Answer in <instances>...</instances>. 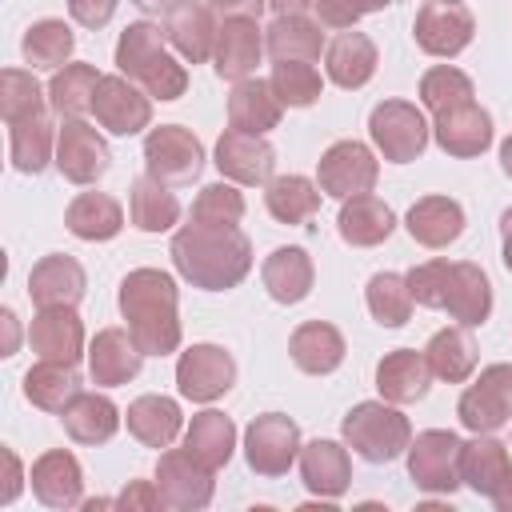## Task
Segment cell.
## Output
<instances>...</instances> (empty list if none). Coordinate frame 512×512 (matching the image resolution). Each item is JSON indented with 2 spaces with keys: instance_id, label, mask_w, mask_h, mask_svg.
Returning <instances> with one entry per match:
<instances>
[{
  "instance_id": "obj_25",
  "label": "cell",
  "mask_w": 512,
  "mask_h": 512,
  "mask_svg": "<svg viewBox=\"0 0 512 512\" xmlns=\"http://www.w3.org/2000/svg\"><path fill=\"white\" fill-rule=\"evenodd\" d=\"M432 384V368L428 356L416 348H396L376 364V388L388 404H416L428 396Z\"/></svg>"
},
{
  "instance_id": "obj_2",
  "label": "cell",
  "mask_w": 512,
  "mask_h": 512,
  "mask_svg": "<svg viewBox=\"0 0 512 512\" xmlns=\"http://www.w3.org/2000/svg\"><path fill=\"white\" fill-rule=\"evenodd\" d=\"M120 316L144 356H168L180 348L176 280L160 268H132L120 280Z\"/></svg>"
},
{
  "instance_id": "obj_21",
  "label": "cell",
  "mask_w": 512,
  "mask_h": 512,
  "mask_svg": "<svg viewBox=\"0 0 512 512\" xmlns=\"http://www.w3.org/2000/svg\"><path fill=\"white\" fill-rule=\"evenodd\" d=\"M28 344L40 360H60V364H76L84 356V324L76 316V308H40L32 316L28 328Z\"/></svg>"
},
{
  "instance_id": "obj_48",
  "label": "cell",
  "mask_w": 512,
  "mask_h": 512,
  "mask_svg": "<svg viewBox=\"0 0 512 512\" xmlns=\"http://www.w3.org/2000/svg\"><path fill=\"white\" fill-rule=\"evenodd\" d=\"M472 96H476L472 80H468L460 68H452V64H436V68H428V72L420 76V100H424L428 112H444V108L464 104V100H472Z\"/></svg>"
},
{
  "instance_id": "obj_53",
  "label": "cell",
  "mask_w": 512,
  "mask_h": 512,
  "mask_svg": "<svg viewBox=\"0 0 512 512\" xmlns=\"http://www.w3.org/2000/svg\"><path fill=\"white\" fill-rule=\"evenodd\" d=\"M312 12H316V24L324 28H352L360 16L348 0H312Z\"/></svg>"
},
{
  "instance_id": "obj_46",
  "label": "cell",
  "mask_w": 512,
  "mask_h": 512,
  "mask_svg": "<svg viewBox=\"0 0 512 512\" xmlns=\"http://www.w3.org/2000/svg\"><path fill=\"white\" fill-rule=\"evenodd\" d=\"M412 288H408V276L400 272H376L368 280V312L376 316V324L384 328H400L408 324L412 316Z\"/></svg>"
},
{
  "instance_id": "obj_51",
  "label": "cell",
  "mask_w": 512,
  "mask_h": 512,
  "mask_svg": "<svg viewBox=\"0 0 512 512\" xmlns=\"http://www.w3.org/2000/svg\"><path fill=\"white\" fill-rule=\"evenodd\" d=\"M116 508H144V512H152V508H164V500H160V488H156V480H132L120 496H116Z\"/></svg>"
},
{
  "instance_id": "obj_7",
  "label": "cell",
  "mask_w": 512,
  "mask_h": 512,
  "mask_svg": "<svg viewBox=\"0 0 512 512\" xmlns=\"http://www.w3.org/2000/svg\"><path fill=\"white\" fill-rule=\"evenodd\" d=\"M144 168L160 184H192L204 172V144L180 124H160L144 136Z\"/></svg>"
},
{
  "instance_id": "obj_10",
  "label": "cell",
  "mask_w": 512,
  "mask_h": 512,
  "mask_svg": "<svg viewBox=\"0 0 512 512\" xmlns=\"http://www.w3.org/2000/svg\"><path fill=\"white\" fill-rule=\"evenodd\" d=\"M216 468H208L200 456H192L188 448H172L160 456L156 464V488H160V500L164 508H176V512H196V508H208L212 500V480Z\"/></svg>"
},
{
  "instance_id": "obj_27",
  "label": "cell",
  "mask_w": 512,
  "mask_h": 512,
  "mask_svg": "<svg viewBox=\"0 0 512 512\" xmlns=\"http://www.w3.org/2000/svg\"><path fill=\"white\" fill-rule=\"evenodd\" d=\"M336 228H340V240L344 244H352V248H376V244H384L392 236L396 216H392V208L380 196L364 192V196H348L340 204Z\"/></svg>"
},
{
  "instance_id": "obj_6",
  "label": "cell",
  "mask_w": 512,
  "mask_h": 512,
  "mask_svg": "<svg viewBox=\"0 0 512 512\" xmlns=\"http://www.w3.org/2000/svg\"><path fill=\"white\" fill-rule=\"evenodd\" d=\"M368 132H372V144L384 152V160L392 164H408L416 160L424 148H428V120L416 104L408 100H384L372 108L368 116Z\"/></svg>"
},
{
  "instance_id": "obj_12",
  "label": "cell",
  "mask_w": 512,
  "mask_h": 512,
  "mask_svg": "<svg viewBox=\"0 0 512 512\" xmlns=\"http://www.w3.org/2000/svg\"><path fill=\"white\" fill-rule=\"evenodd\" d=\"M236 384V360L220 344H192L176 360V388L196 404L220 400Z\"/></svg>"
},
{
  "instance_id": "obj_24",
  "label": "cell",
  "mask_w": 512,
  "mask_h": 512,
  "mask_svg": "<svg viewBox=\"0 0 512 512\" xmlns=\"http://www.w3.org/2000/svg\"><path fill=\"white\" fill-rule=\"evenodd\" d=\"M140 360H144V352L136 348L132 332H124V328H100L96 340L88 344V372L100 388L128 384L140 372Z\"/></svg>"
},
{
  "instance_id": "obj_45",
  "label": "cell",
  "mask_w": 512,
  "mask_h": 512,
  "mask_svg": "<svg viewBox=\"0 0 512 512\" xmlns=\"http://www.w3.org/2000/svg\"><path fill=\"white\" fill-rule=\"evenodd\" d=\"M72 48H76L72 28L64 20H52V16L48 20H36L24 32V44H20V52H24V60L32 68H60V64H68Z\"/></svg>"
},
{
  "instance_id": "obj_3",
  "label": "cell",
  "mask_w": 512,
  "mask_h": 512,
  "mask_svg": "<svg viewBox=\"0 0 512 512\" xmlns=\"http://www.w3.org/2000/svg\"><path fill=\"white\" fill-rule=\"evenodd\" d=\"M412 300L424 308H444L456 324L476 328L492 312V284L480 264L468 260H428L408 272Z\"/></svg>"
},
{
  "instance_id": "obj_22",
  "label": "cell",
  "mask_w": 512,
  "mask_h": 512,
  "mask_svg": "<svg viewBox=\"0 0 512 512\" xmlns=\"http://www.w3.org/2000/svg\"><path fill=\"white\" fill-rule=\"evenodd\" d=\"M28 480H32L36 500L48 504V508H76V504H84V472H80V460L72 452H64V448H52V452L36 456Z\"/></svg>"
},
{
  "instance_id": "obj_62",
  "label": "cell",
  "mask_w": 512,
  "mask_h": 512,
  "mask_svg": "<svg viewBox=\"0 0 512 512\" xmlns=\"http://www.w3.org/2000/svg\"><path fill=\"white\" fill-rule=\"evenodd\" d=\"M500 168H504V172L512 176V136H508V140L500 144Z\"/></svg>"
},
{
  "instance_id": "obj_26",
  "label": "cell",
  "mask_w": 512,
  "mask_h": 512,
  "mask_svg": "<svg viewBox=\"0 0 512 512\" xmlns=\"http://www.w3.org/2000/svg\"><path fill=\"white\" fill-rule=\"evenodd\" d=\"M300 476H304V488L312 496H324V500H336L348 492V480H352V464H348V448L336 444V440H312L300 448Z\"/></svg>"
},
{
  "instance_id": "obj_8",
  "label": "cell",
  "mask_w": 512,
  "mask_h": 512,
  "mask_svg": "<svg viewBox=\"0 0 512 512\" xmlns=\"http://www.w3.org/2000/svg\"><path fill=\"white\" fill-rule=\"evenodd\" d=\"M300 456V428L284 412H264L244 432V460L256 476H284Z\"/></svg>"
},
{
  "instance_id": "obj_32",
  "label": "cell",
  "mask_w": 512,
  "mask_h": 512,
  "mask_svg": "<svg viewBox=\"0 0 512 512\" xmlns=\"http://www.w3.org/2000/svg\"><path fill=\"white\" fill-rule=\"evenodd\" d=\"M60 424H64V432H68L76 444H104V440H112L116 428H120V408H116L108 396H100V392H76V396L64 404Z\"/></svg>"
},
{
  "instance_id": "obj_28",
  "label": "cell",
  "mask_w": 512,
  "mask_h": 512,
  "mask_svg": "<svg viewBox=\"0 0 512 512\" xmlns=\"http://www.w3.org/2000/svg\"><path fill=\"white\" fill-rule=\"evenodd\" d=\"M280 112H284V104H280V96L272 92L268 80L248 76V80H236L232 92H228V124L240 128V132L264 136L280 124Z\"/></svg>"
},
{
  "instance_id": "obj_55",
  "label": "cell",
  "mask_w": 512,
  "mask_h": 512,
  "mask_svg": "<svg viewBox=\"0 0 512 512\" xmlns=\"http://www.w3.org/2000/svg\"><path fill=\"white\" fill-rule=\"evenodd\" d=\"M0 456H4V464H8V480H4L0 504H12V500L20 496V480H24V472H20V460H16V452H12V448H4Z\"/></svg>"
},
{
  "instance_id": "obj_37",
  "label": "cell",
  "mask_w": 512,
  "mask_h": 512,
  "mask_svg": "<svg viewBox=\"0 0 512 512\" xmlns=\"http://www.w3.org/2000/svg\"><path fill=\"white\" fill-rule=\"evenodd\" d=\"M264 48L272 60H316L324 52V32L316 20L308 16H276L268 28H264Z\"/></svg>"
},
{
  "instance_id": "obj_63",
  "label": "cell",
  "mask_w": 512,
  "mask_h": 512,
  "mask_svg": "<svg viewBox=\"0 0 512 512\" xmlns=\"http://www.w3.org/2000/svg\"><path fill=\"white\" fill-rule=\"evenodd\" d=\"M456 4H460V0H456Z\"/></svg>"
},
{
  "instance_id": "obj_19",
  "label": "cell",
  "mask_w": 512,
  "mask_h": 512,
  "mask_svg": "<svg viewBox=\"0 0 512 512\" xmlns=\"http://www.w3.org/2000/svg\"><path fill=\"white\" fill-rule=\"evenodd\" d=\"M216 32H220V24L212 20V8L200 4V0H176V4L168 8V16H164V36H168V44H172L188 64L212 60Z\"/></svg>"
},
{
  "instance_id": "obj_43",
  "label": "cell",
  "mask_w": 512,
  "mask_h": 512,
  "mask_svg": "<svg viewBox=\"0 0 512 512\" xmlns=\"http://www.w3.org/2000/svg\"><path fill=\"white\" fill-rule=\"evenodd\" d=\"M128 216H132V224L140 232H168L180 220V200L156 176H140V180H132Z\"/></svg>"
},
{
  "instance_id": "obj_47",
  "label": "cell",
  "mask_w": 512,
  "mask_h": 512,
  "mask_svg": "<svg viewBox=\"0 0 512 512\" xmlns=\"http://www.w3.org/2000/svg\"><path fill=\"white\" fill-rule=\"evenodd\" d=\"M268 84L280 96V104H288V108H308L324 92V80L308 60H276Z\"/></svg>"
},
{
  "instance_id": "obj_50",
  "label": "cell",
  "mask_w": 512,
  "mask_h": 512,
  "mask_svg": "<svg viewBox=\"0 0 512 512\" xmlns=\"http://www.w3.org/2000/svg\"><path fill=\"white\" fill-rule=\"evenodd\" d=\"M244 216V196L232 184H204L200 196L192 200V216L196 224H220V228H236Z\"/></svg>"
},
{
  "instance_id": "obj_40",
  "label": "cell",
  "mask_w": 512,
  "mask_h": 512,
  "mask_svg": "<svg viewBox=\"0 0 512 512\" xmlns=\"http://www.w3.org/2000/svg\"><path fill=\"white\" fill-rule=\"evenodd\" d=\"M96 84H100V72L92 64H64V68H56V76L48 80L52 112L60 120H80L84 112H92Z\"/></svg>"
},
{
  "instance_id": "obj_16",
  "label": "cell",
  "mask_w": 512,
  "mask_h": 512,
  "mask_svg": "<svg viewBox=\"0 0 512 512\" xmlns=\"http://www.w3.org/2000/svg\"><path fill=\"white\" fill-rule=\"evenodd\" d=\"M108 144L104 136L84 124V120H64V128L56 132V168L64 180L72 184H96L108 172Z\"/></svg>"
},
{
  "instance_id": "obj_39",
  "label": "cell",
  "mask_w": 512,
  "mask_h": 512,
  "mask_svg": "<svg viewBox=\"0 0 512 512\" xmlns=\"http://www.w3.org/2000/svg\"><path fill=\"white\" fill-rule=\"evenodd\" d=\"M64 224L72 236L80 240H112L120 228H124V208L108 196V192H80L68 212H64Z\"/></svg>"
},
{
  "instance_id": "obj_33",
  "label": "cell",
  "mask_w": 512,
  "mask_h": 512,
  "mask_svg": "<svg viewBox=\"0 0 512 512\" xmlns=\"http://www.w3.org/2000/svg\"><path fill=\"white\" fill-rule=\"evenodd\" d=\"M324 68H328V80L340 84V88H364L372 76H376V44L348 28L340 32L328 48H324Z\"/></svg>"
},
{
  "instance_id": "obj_11",
  "label": "cell",
  "mask_w": 512,
  "mask_h": 512,
  "mask_svg": "<svg viewBox=\"0 0 512 512\" xmlns=\"http://www.w3.org/2000/svg\"><path fill=\"white\" fill-rule=\"evenodd\" d=\"M408 476L424 492H456L460 488V436L444 428H428L408 444Z\"/></svg>"
},
{
  "instance_id": "obj_61",
  "label": "cell",
  "mask_w": 512,
  "mask_h": 512,
  "mask_svg": "<svg viewBox=\"0 0 512 512\" xmlns=\"http://www.w3.org/2000/svg\"><path fill=\"white\" fill-rule=\"evenodd\" d=\"M132 4H136L140 12H168L176 0H132Z\"/></svg>"
},
{
  "instance_id": "obj_35",
  "label": "cell",
  "mask_w": 512,
  "mask_h": 512,
  "mask_svg": "<svg viewBox=\"0 0 512 512\" xmlns=\"http://www.w3.org/2000/svg\"><path fill=\"white\" fill-rule=\"evenodd\" d=\"M260 276H264V288H268V296L276 304H300L312 292V280H316L312 256L304 248H276L264 260Z\"/></svg>"
},
{
  "instance_id": "obj_52",
  "label": "cell",
  "mask_w": 512,
  "mask_h": 512,
  "mask_svg": "<svg viewBox=\"0 0 512 512\" xmlns=\"http://www.w3.org/2000/svg\"><path fill=\"white\" fill-rule=\"evenodd\" d=\"M116 4H120V0H68V12H72V20L84 24V28H104V24L112 20Z\"/></svg>"
},
{
  "instance_id": "obj_17",
  "label": "cell",
  "mask_w": 512,
  "mask_h": 512,
  "mask_svg": "<svg viewBox=\"0 0 512 512\" xmlns=\"http://www.w3.org/2000/svg\"><path fill=\"white\" fill-rule=\"evenodd\" d=\"M432 136L448 156L468 160L492 144V116L476 100H464V104H452L444 112H432Z\"/></svg>"
},
{
  "instance_id": "obj_5",
  "label": "cell",
  "mask_w": 512,
  "mask_h": 512,
  "mask_svg": "<svg viewBox=\"0 0 512 512\" xmlns=\"http://www.w3.org/2000/svg\"><path fill=\"white\" fill-rule=\"evenodd\" d=\"M340 432H344V444H348L360 460H368V464H388V460L404 456L408 444H412V424H408V416L396 412V408L384 404V400H364V404H356V408L344 416Z\"/></svg>"
},
{
  "instance_id": "obj_42",
  "label": "cell",
  "mask_w": 512,
  "mask_h": 512,
  "mask_svg": "<svg viewBox=\"0 0 512 512\" xmlns=\"http://www.w3.org/2000/svg\"><path fill=\"white\" fill-rule=\"evenodd\" d=\"M80 392V376L76 364H60V360H40L24 372V396L28 404L44 408V412H64V404Z\"/></svg>"
},
{
  "instance_id": "obj_60",
  "label": "cell",
  "mask_w": 512,
  "mask_h": 512,
  "mask_svg": "<svg viewBox=\"0 0 512 512\" xmlns=\"http://www.w3.org/2000/svg\"><path fill=\"white\" fill-rule=\"evenodd\" d=\"M348 4H352V8L364 16V12H380V8H388L392 0H348Z\"/></svg>"
},
{
  "instance_id": "obj_49",
  "label": "cell",
  "mask_w": 512,
  "mask_h": 512,
  "mask_svg": "<svg viewBox=\"0 0 512 512\" xmlns=\"http://www.w3.org/2000/svg\"><path fill=\"white\" fill-rule=\"evenodd\" d=\"M44 88L36 84L32 72H20V68H4L0 72V112H4V124L20 120V116H32V112H44Z\"/></svg>"
},
{
  "instance_id": "obj_29",
  "label": "cell",
  "mask_w": 512,
  "mask_h": 512,
  "mask_svg": "<svg viewBox=\"0 0 512 512\" xmlns=\"http://www.w3.org/2000/svg\"><path fill=\"white\" fill-rule=\"evenodd\" d=\"M404 228L424 248H448L464 232V208L456 200H448V196H420L408 208Z\"/></svg>"
},
{
  "instance_id": "obj_18",
  "label": "cell",
  "mask_w": 512,
  "mask_h": 512,
  "mask_svg": "<svg viewBox=\"0 0 512 512\" xmlns=\"http://www.w3.org/2000/svg\"><path fill=\"white\" fill-rule=\"evenodd\" d=\"M216 168L232 184H268L272 168H276V152H272V144L264 136L228 128L216 140Z\"/></svg>"
},
{
  "instance_id": "obj_15",
  "label": "cell",
  "mask_w": 512,
  "mask_h": 512,
  "mask_svg": "<svg viewBox=\"0 0 512 512\" xmlns=\"http://www.w3.org/2000/svg\"><path fill=\"white\" fill-rule=\"evenodd\" d=\"M92 112L96 124L108 128L112 136H132L152 124V96L140 92V84L128 76H100Z\"/></svg>"
},
{
  "instance_id": "obj_1",
  "label": "cell",
  "mask_w": 512,
  "mask_h": 512,
  "mask_svg": "<svg viewBox=\"0 0 512 512\" xmlns=\"http://www.w3.org/2000/svg\"><path fill=\"white\" fill-rule=\"evenodd\" d=\"M176 272L204 292H228L252 272V240L240 228L188 220L168 248Z\"/></svg>"
},
{
  "instance_id": "obj_30",
  "label": "cell",
  "mask_w": 512,
  "mask_h": 512,
  "mask_svg": "<svg viewBox=\"0 0 512 512\" xmlns=\"http://www.w3.org/2000/svg\"><path fill=\"white\" fill-rule=\"evenodd\" d=\"M512 460H508V444L492 440V432H476V440L460 444V484H468L476 496H488L504 484Z\"/></svg>"
},
{
  "instance_id": "obj_20",
  "label": "cell",
  "mask_w": 512,
  "mask_h": 512,
  "mask_svg": "<svg viewBox=\"0 0 512 512\" xmlns=\"http://www.w3.org/2000/svg\"><path fill=\"white\" fill-rule=\"evenodd\" d=\"M264 52V36L256 28V20L248 16H228L216 32V48H212V68L220 80H248L260 64Z\"/></svg>"
},
{
  "instance_id": "obj_59",
  "label": "cell",
  "mask_w": 512,
  "mask_h": 512,
  "mask_svg": "<svg viewBox=\"0 0 512 512\" xmlns=\"http://www.w3.org/2000/svg\"><path fill=\"white\" fill-rule=\"evenodd\" d=\"M268 4L276 8V16H296V12L312 8V0H268Z\"/></svg>"
},
{
  "instance_id": "obj_34",
  "label": "cell",
  "mask_w": 512,
  "mask_h": 512,
  "mask_svg": "<svg viewBox=\"0 0 512 512\" xmlns=\"http://www.w3.org/2000/svg\"><path fill=\"white\" fill-rule=\"evenodd\" d=\"M8 156L28 176L44 172L48 160H56V132H52L48 112H32L8 124Z\"/></svg>"
},
{
  "instance_id": "obj_56",
  "label": "cell",
  "mask_w": 512,
  "mask_h": 512,
  "mask_svg": "<svg viewBox=\"0 0 512 512\" xmlns=\"http://www.w3.org/2000/svg\"><path fill=\"white\" fill-rule=\"evenodd\" d=\"M0 324H4V348H0V352L12 356V352H16V312L4 308V312H0Z\"/></svg>"
},
{
  "instance_id": "obj_41",
  "label": "cell",
  "mask_w": 512,
  "mask_h": 512,
  "mask_svg": "<svg viewBox=\"0 0 512 512\" xmlns=\"http://www.w3.org/2000/svg\"><path fill=\"white\" fill-rule=\"evenodd\" d=\"M264 208L280 220V224H304L320 212V184H312L308 176H276L264 184Z\"/></svg>"
},
{
  "instance_id": "obj_58",
  "label": "cell",
  "mask_w": 512,
  "mask_h": 512,
  "mask_svg": "<svg viewBox=\"0 0 512 512\" xmlns=\"http://www.w3.org/2000/svg\"><path fill=\"white\" fill-rule=\"evenodd\" d=\"M492 504L500 508V512H512V468H508V476H504V484L492 492Z\"/></svg>"
},
{
  "instance_id": "obj_36",
  "label": "cell",
  "mask_w": 512,
  "mask_h": 512,
  "mask_svg": "<svg viewBox=\"0 0 512 512\" xmlns=\"http://www.w3.org/2000/svg\"><path fill=\"white\" fill-rule=\"evenodd\" d=\"M124 420H128V432H132L144 448H168V444L176 440L180 424H184L180 404H176L172 396H156V392L132 400Z\"/></svg>"
},
{
  "instance_id": "obj_14",
  "label": "cell",
  "mask_w": 512,
  "mask_h": 512,
  "mask_svg": "<svg viewBox=\"0 0 512 512\" xmlns=\"http://www.w3.org/2000/svg\"><path fill=\"white\" fill-rule=\"evenodd\" d=\"M472 32H476V20L456 0H428L412 24V36L428 56H460L472 44Z\"/></svg>"
},
{
  "instance_id": "obj_44",
  "label": "cell",
  "mask_w": 512,
  "mask_h": 512,
  "mask_svg": "<svg viewBox=\"0 0 512 512\" xmlns=\"http://www.w3.org/2000/svg\"><path fill=\"white\" fill-rule=\"evenodd\" d=\"M184 448L192 456H200L208 468H224L232 460V448H236V424L224 416V412H196L188 432H184Z\"/></svg>"
},
{
  "instance_id": "obj_4",
  "label": "cell",
  "mask_w": 512,
  "mask_h": 512,
  "mask_svg": "<svg viewBox=\"0 0 512 512\" xmlns=\"http://www.w3.org/2000/svg\"><path fill=\"white\" fill-rule=\"evenodd\" d=\"M116 68L120 76L136 80L152 100H176L188 88V72L184 64L172 60V52L164 48V36L156 24L140 20L128 24L116 40Z\"/></svg>"
},
{
  "instance_id": "obj_23",
  "label": "cell",
  "mask_w": 512,
  "mask_h": 512,
  "mask_svg": "<svg viewBox=\"0 0 512 512\" xmlns=\"http://www.w3.org/2000/svg\"><path fill=\"white\" fill-rule=\"evenodd\" d=\"M84 268L68 256V252H52L44 260L32 264L28 272V296L36 308H76V300L84 296Z\"/></svg>"
},
{
  "instance_id": "obj_38",
  "label": "cell",
  "mask_w": 512,
  "mask_h": 512,
  "mask_svg": "<svg viewBox=\"0 0 512 512\" xmlns=\"http://www.w3.org/2000/svg\"><path fill=\"white\" fill-rule=\"evenodd\" d=\"M424 356H428L432 376H440V380H448V384H464V380L476 372V340H472V332H468L464 324L440 328V332L428 340Z\"/></svg>"
},
{
  "instance_id": "obj_9",
  "label": "cell",
  "mask_w": 512,
  "mask_h": 512,
  "mask_svg": "<svg viewBox=\"0 0 512 512\" xmlns=\"http://www.w3.org/2000/svg\"><path fill=\"white\" fill-rule=\"evenodd\" d=\"M376 176H380V164L372 156L368 144L360 140H336L320 164H316V184L324 196H336V200H348V196H364L376 188Z\"/></svg>"
},
{
  "instance_id": "obj_57",
  "label": "cell",
  "mask_w": 512,
  "mask_h": 512,
  "mask_svg": "<svg viewBox=\"0 0 512 512\" xmlns=\"http://www.w3.org/2000/svg\"><path fill=\"white\" fill-rule=\"evenodd\" d=\"M500 236H504V268L512 272V208H504L500 216Z\"/></svg>"
},
{
  "instance_id": "obj_13",
  "label": "cell",
  "mask_w": 512,
  "mask_h": 512,
  "mask_svg": "<svg viewBox=\"0 0 512 512\" xmlns=\"http://www.w3.org/2000/svg\"><path fill=\"white\" fill-rule=\"evenodd\" d=\"M460 424L468 432H496L512 420V364H488L460 396Z\"/></svg>"
},
{
  "instance_id": "obj_31",
  "label": "cell",
  "mask_w": 512,
  "mask_h": 512,
  "mask_svg": "<svg viewBox=\"0 0 512 512\" xmlns=\"http://www.w3.org/2000/svg\"><path fill=\"white\" fill-rule=\"evenodd\" d=\"M288 352H292V364L308 376H328L340 368L344 360V336L340 328H332L328 320H308L292 332L288 340Z\"/></svg>"
},
{
  "instance_id": "obj_54",
  "label": "cell",
  "mask_w": 512,
  "mask_h": 512,
  "mask_svg": "<svg viewBox=\"0 0 512 512\" xmlns=\"http://www.w3.org/2000/svg\"><path fill=\"white\" fill-rule=\"evenodd\" d=\"M264 4H268V0H208V8L220 12L224 20H228V16H248V20H256Z\"/></svg>"
}]
</instances>
